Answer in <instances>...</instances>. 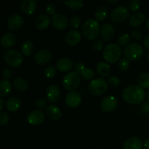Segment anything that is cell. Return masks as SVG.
Returning <instances> with one entry per match:
<instances>
[{
	"mask_svg": "<svg viewBox=\"0 0 149 149\" xmlns=\"http://www.w3.org/2000/svg\"><path fill=\"white\" fill-rule=\"evenodd\" d=\"M63 84L66 90H75L80 84L79 74L76 72L75 71L68 72L64 76L63 79Z\"/></svg>",
	"mask_w": 149,
	"mask_h": 149,
	"instance_id": "cell-6",
	"label": "cell"
},
{
	"mask_svg": "<svg viewBox=\"0 0 149 149\" xmlns=\"http://www.w3.org/2000/svg\"><path fill=\"white\" fill-rule=\"evenodd\" d=\"M20 9L25 14H33L36 9V1L35 0H23L20 3Z\"/></svg>",
	"mask_w": 149,
	"mask_h": 149,
	"instance_id": "cell-22",
	"label": "cell"
},
{
	"mask_svg": "<svg viewBox=\"0 0 149 149\" xmlns=\"http://www.w3.org/2000/svg\"><path fill=\"white\" fill-rule=\"evenodd\" d=\"M56 66L61 71L65 72L74 66V62L71 59L67 57H63V58H59L56 62Z\"/></svg>",
	"mask_w": 149,
	"mask_h": 149,
	"instance_id": "cell-18",
	"label": "cell"
},
{
	"mask_svg": "<svg viewBox=\"0 0 149 149\" xmlns=\"http://www.w3.org/2000/svg\"><path fill=\"white\" fill-rule=\"evenodd\" d=\"M13 71L11 68L7 67V68H4V69H3L2 75L3 77H4V78L6 79H8L9 78H10V77L13 76Z\"/></svg>",
	"mask_w": 149,
	"mask_h": 149,
	"instance_id": "cell-46",
	"label": "cell"
},
{
	"mask_svg": "<svg viewBox=\"0 0 149 149\" xmlns=\"http://www.w3.org/2000/svg\"><path fill=\"white\" fill-rule=\"evenodd\" d=\"M108 2L111 3V4H115V3L118 2V0H108Z\"/></svg>",
	"mask_w": 149,
	"mask_h": 149,
	"instance_id": "cell-51",
	"label": "cell"
},
{
	"mask_svg": "<svg viewBox=\"0 0 149 149\" xmlns=\"http://www.w3.org/2000/svg\"><path fill=\"white\" fill-rule=\"evenodd\" d=\"M16 36L13 33H5L1 36L0 43L4 48H9L15 44Z\"/></svg>",
	"mask_w": 149,
	"mask_h": 149,
	"instance_id": "cell-24",
	"label": "cell"
},
{
	"mask_svg": "<svg viewBox=\"0 0 149 149\" xmlns=\"http://www.w3.org/2000/svg\"><path fill=\"white\" fill-rule=\"evenodd\" d=\"M104 47V42H103V39H97L93 42V48L95 50H101Z\"/></svg>",
	"mask_w": 149,
	"mask_h": 149,
	"instance_id": "cell-42",
	"label": "cell"
},
{
	"mask_svg": "<svg viewBox=\"0 0 149 149\" xmlns=\"http://www.w3.org/2000/svg\"><path fill=\"white\" fill-rule=\"evenodd\" d=\"M23 18L20 15L14 13L8 17L7 26L10 30H17L23 25Z\"/></svg>",
	"mask_w": 149,
	"mask_h": 149,
	"instance_id": "cell-13",
	"label": "cell"
},
{
	"mask_svg": "<svg viewBox=\"0 0 149 149\" xmlns=\"http://www.w3.org/2000/svg\"><path fill=\"white\" fill-rule=\"evenodd\" d=\"M146 27L148 28V29L149 30V17H148L146 20Z\"/></svg>",
	"mask_w": 149,
	"mask_h": 149,
	"instance_id": "cell-52",
	"label": "cell"
},
{
	"mask_svg": "<svg viewBox=\"0 0 149 149\" xmlns=\"http://www.w3.org/2000/svg\"><path fill=\"white\" fill-rule=\"evenodd\" d=\"M96 71L100 77H107L111 72L110 64L107 62H105V61H100L96 65Z\"/></svg>",
	"mask_w": 149,
	"mask_h": 149,
	"instance_id": "cell-26",
	"label": "cell"
},
{
	"mask_svg": "<svg viewBox=\"0 0 149 149\" xmlns=\"http://www.w3.org/2000/svg\"><path fill=\"white\" fill-rule=\"evenodd\" d=\"M144 146H145V148L146 149H149V137L145 140V142H144Z\"/></svg>",
	"mask_w": 149,
	"mask_h": 149,
	"instance_id": "cell-50",
	"label": "cell"
},
{
	"mask_svg": "<svg viewBox=\"0 0 149 149\" xmlns=\"http://www.w3.org/2000/svg\"><path fill=\"white\" fill-rule=\"evenodd\" d=\"M131 36L136 40H141L143 39V33L138 29L132 30L131 32Z\"/></svg>",
	"mask_w": 149,
	"mask_h": 149,
	"instance_id": "cell-47",
	"label": "cell"
},
{
	"mask_svg": "<svg viewBox=\"0 0 149 149\" xmlns=\"http://www.w3.org/2000/svg\"><path fill=\"white\" fill-rule=\"evenodd\" d=\"M140 111L143 114H149V101H144L140 106Z\"/></svg>",
	"mask_w": 149,
	"mask_h": 149,
	"instance_id": "cell-43",
	"label": "cell"
},
{
	"mask_svg": "<svg viewBox=\"0 0 149 149\" xmlns=\"http://www.w3.org/2000/svg\"><path fill=\"white\" fill-rule=\"evenodd\" d=\"M147 59H148L149 61V52H148V53H147Z\"/></svg>",
	"mask_w": 149,
	"mask_h": 149,
	"instance_id": "cell-54",
	"label": "cell"
},
{
	"mask_svg": "<svg viewBox=\"0 0 149 149\" xmlns=\"http://www.w3.org/2000/svg\"><path fill=\"white\" fill-rule=\"evenodd\" d=\"M12 90L11 82L8 79L1 80L0 81V96L1 97L8 95Z\"/></svg>",
	"mask_w": 149,
	"mask_h": 149,
	"instance_id": "cell-28",
	"label": "cell"
},
{
	"mask_svg": "<svg viewBox=\"0 0 149 149\" xmlns=\"http://www.w3.org/2000/svg\"><path fill=\"white\" fill-rule=\"evenodd\" d=\"M74 67L75 71L78 73V74H81V71L86 68L85 64H84V63H83L82 61H78V62H77Z\"/></svg>",
	"mask_w": 149,
	"mask_h": 149,
	"instance_id": "cell-44",
	"label": "cell"
},
{
	"mask_svg": "<svg viewBox=\"0 0 149 149\" xmlns=\"http://www.w3.org/2000/svg\"><path fill=\"white\" fill-rule=\"evenodd\" d=\"M49 23H50V18L48 15L45 14V13L38 15L34 21L35 26L40 30H43L48 27Z\"/></svg>",
	"mask_w": 149,
	"mask_h": 149,
	"instance_id": "cell-23",
	"label": "cell"
},
{
	"mask_svg": "<svg viewBox=\"0 0 149 149\" xmlns=\"http://www.w3.org/2000/svg\"><path fill=\"white\" fill-rule=\"evenodd\" d=\"M13 86L17 91L20 92H25L29 88L28 82L21 77H16L13 79Z\"/></svg>",
	"mask_w": 149,
	"mask_h": 149,
	"instance_id": "cell-27",
	"label": "cell"
},
{
	"mask_svg": "<svg viewBox=\"0 0 149 149\" xmlns=\"http://www.w3.org/2000/svg\"><path fill=\"white\" fill-rule=\"evenodd\" d=\"M94 15L97 21H103L109 15V10L105 6H99L96 8Z\"/></svg>",
	"mask_w": 149,
	"mask_h": 149,
	"instance_id": "cell-29",
	"label": "cell"
},
{
	"mask_svg": "<svg viewBox=\"0 0 149 149\" xmlns=\"http://www.w3.org/2000/svg\"><path fill=\"white\" fill-rule=\"evenodd\" d=\"M146 96H147V98H148V101H149V89H148V92H147V93H146Z\"/></svg>",
	"mask_w": 149,
	"mask_h": 149,
	"instance_id": "cell-53",
	"label": "cell"
},
{
	"mask_svg": "<svg viewBox=\"0 0 149 149\" xmlns=\"http://www.w3.org/2000/svg\"><path fill=\"white\" fill-rule=\"evenodd\" d=\"M118 104V100L113 95H107L102 99L100 108L105 112H111L114 110Z\"/></svg>",
	"mask_w": 149,
	"mask_h": 149,
	"instance_id": "cell-9",
	"label": "cell"
},
{
	"mask_svg": "<svg viewBox=\"0 0 149 149\" xmlns=\"http://www.w3.org/2000/svg\"><path fill=\"white\" fill-rule=\"evenodd\" d=\"M118 67L121 71H127L130 67L129 60H127V58H121L118 61Z\"/></svg>",
	"mask_w": 149,
	"mask_h": 149,
	"instance_id": "cell-36",
	"label": "cell"
},
{
	"mask_svg": "<svg viewBox=\"0 0 149 149\" xmlns=\"http://www.w3.org/2000/svg\"><path fill=\"white\" fill-rule=\"evenodd\" d=\"M55 74H56V68L54 65H49L45 67V68L44 69V75L46 78H52V77H55Z\"/></svg>",
	"mask_w": 149,
	"mask_h": 149,
	"instance_id": "cell-32",
	"label": "cell"
},
{
	"mask_svg": "<svg viewBox=\"0 0 149 149\" xmlns=\"http://www.w3.org/2000/svg\"><path fill=\"white\" fill-rule=\"evenodd\" d=\"M127 5L131 11L135 12L140 8L141 1H140L139 0H130V1H128Z\"/></svg>",
	"mask_w": 149,
	"mask_h": 149,
	"instance_id": "cell-38",
	"label": "cell"
},
{
	"mask_svg": "<svg viewBox=\"0 0 149 149\" xmlns=\"http://www.w3.org/2000/svg\"><path fill=\"white\" fill-rule=\"evenodd\" d=\"M20 105H21V101H20V98L15 97V96H12V97H9L6 100L5 103L6 108L11 112L16 111L20 108Z\"/></svg>",
	"mask_w": 149,
	"mask_h": 149,
	"instance_id": "cell-25",
	"label": "cell"
},
{
	"mask_svg": "<svg viewBox=\"0 0 149 149\" xmlns=\"http://www.w3.org/2000/svg\"><path fill=\"white\" fill-rule=\"evenodd\" d=\"M45 10H46L47 14L54 15L56 14L57 7L55 6V4H53V3H48V4H47L46 6H45Z\"/></svg>",
	"mask_w": 149,
	"mask_h": 149,
	"instance_id": "cell-41",
	"label": "cell"
},
{
	"mask_svg": "<svg viewBox=\"0 0 149 149\" xmlns=\"http://www.w3.org/2000/svg\"><path fill=\"white\" fill-rule=\"evenodd\" d=\"M81 18L77 15L71 16V18H70V25H71V27L74 28V29L78 28L81 25Z\"/></svg>",
	"mask_w": 149,
	"mask_h": 149,
	"instance_id": "cell-37",
	"label": "cell"
},
{
	"mask_svg": "<svg viewBox=\"0 0 149 149\" xmlns=\"http://www.w3.org/2000/svg\"><path fill=\"white\" fill-rule=\"evenodd\" d=\"M3 59L8 65L14 68L20 66L23 62V55L21 52L13 49H6L3 52Z\"/></svg>",
	"mask_w": 149,
	"mask_h": 149,
	"instance_id": "cell-3",
	"label": "cell"
},
{
	"mask_svg": "<svg viewBox=\"0 0 149 149\" xmlns=\"http://www.w3.org/2000/svg\"><path fill=\"white\" fill-rule=\"evenodd\" d=\"M65 102L68 106L75 108L78 106L81 102V96L77 91H71L65 95Z\"/></svg>",
	"mask_w": 149,
	"mask_h": 149,
	"instance_id": "cell-12",
	"label": "cell"
},
{
	"mask_svg": "<svg viewBox=\"0 0 149 149\" xmlns=\"http://www.w3.org/2000/svg\"><path fill=\"white\" fill-rule=\"evenodd\" d=\"M130 12L125 5H119L113 8L111 13V19L114 22H122L129 17Z\"/></svg>",
	"mask_w": 149,
	"mask_h": 149,
	"instance_id": "cell-8",
	"label": "cell"
},
{
	"mask_svg": "<svg viewBox=\"0 0 149 149\" xmlns=\"http://www.w3.org/2000/svg\"><path fill=\"white\" fill-rule=\"evenodd\" d=\"M115 33L114 28L113 25L109 23H106L103 24L100 29V36L103 40L109 41L113 37Z\"/></svg>",
	"mask_w": 149,
	"mask_h": 149,
	"instance_id": "cell-16",
	"label": "cell"
},
{
	"mask_svg": "<svg viewBox=\"0 0 149 149\" xmlns=\"http://www.w3.org/2000/svg\"><path fill=\"white\" fill-rule=\"evenodd\" d=\"M60 96H61V91L58 86L53 84L48 86L46 91V97L48 101L51 103H55L59 100Z\"/></svg>",
	"mask_w": 149,
	"mask_h": 149,
	"instance_id": "cell-14",
	"label": "cell"
},
{
	"mask_svg": "<svg viewBox=\"0 0 149 149\" xmlns=\"http://www.w3.org/2000/svg\"><path fill=\"white\" fill-rule=\"evenodd\" d=\"M46 103V99L44 98V97H39V98H37L35 100V106H36V107L42 109V108L45 107Z\"/></svg>",
	"mask_w": 149,
	"mask_h": 149,
	"instance_id": "cell-45",
	"label": "cell"
},
{
	"mask_svg": "<svg viewBox=\"0 0 149 149\" xmlns=\"http://www.w3.org/2000/svg\"><path fill=\"white\" fill-rule=\"evenodd\" d=\"M81 39V33L78 30L73 29V30L69 31L65 35V42L68 45L74 46V45H77Z\"/></svg>",
	"mask_w": 149,
	"mask_h": 149,
	"instance_id": "cell-17",
	"label": "cell"
},
{
	"mask_svg": "<svg viewBox=\"0 0 149 149\" xmlns=\"http://www.w3.org/2000/svg\"><path fill=\"white\" fill-rule=\"evenodd\" d=\"M122 55V48L116 43H111L106 45L103 49V55L104 59L109 63L116 62Z\"/></svg>",
	"mask_w": 149,
	"mask_h": 149,
	"instance_id": "cell-4",
	"label": "cell"
},
{
	"mask_svg": "<svg viewBox=\"0 0 149 149\" xmlns=\"http://www.w3.org/2000/svg\"><path fill=\"white\" fill-rule=\"evenodd\" d=\"M4 100L2 97L0 98V110L2 111L3 109H4Z\"/></svg>",
	"mask_w": 149,
	"mask_h": 149,
	"instance_id": "cell-49",
	"label": "cell"
},
{
	"mask_svg": "<svg viewBox=\"0 0 149 149\" xmlns=\"http://www.w3.org/2000/svg\"><path fill=\"white\" fill-rule=\"evenodd\" d=\"M130 40V36L127 33H123L118 37V44L121 46H127Z\"/></svg>",
	"mask_w": 149,
	"mask_h": 149,
	"instance_id": "cell-34",
	"label": "cell"
},
{
	"mask_svg": "<svg viewBox=\"0 0 149 149\" xmlns=\"http://www.w3.org/2000/svg\"><path fill=\"white\" fill-rule=\"evenodd\" d=\"M143 55V48L137 42L128 44L124 49V55L125 58L130 61H137L142 58Z\"/></svg>",
	"mask_w": 149,
	"mask_h": 149,
	"instance_id": "cell-5",
	"label": "cell"
},
{
	"mask_svg": "<svg viewBox=\"0 0 149 149\" xmlns=\"http://www.w3.org/2000/svg\"><path fill=\"white\" fill-rule=\"evenodd\" d=\"M107 83L111 86V87H117L118 85L120 83V80H119V77H117L116 76H110V77L108 78Z\"/></svg>",
	"mask_w": 149,
	"mask_h": 149,
	"instance_id": "cell-39",
	"label": "cell"
},
{
	"mask_svg": "<svg viewBox=\"0 0 149 149\" xmlns=\"http://www.w3.org/2000/svg\"><path fill=\"white\" fill-rule=\"evenodd\" d=\"M9 119H10V116H9L8 113L6 111H1L0 112V125H1V126H4V125H6L8 123Z\"/></svg>",
	"mask_w": 149,
	"mask_h": 149,
	"instance_id": "cell-40",
	"label": "cell"
},
{
	"mask_svg": "<svg viewBox=\"0 0 149 149\" xmlns=\"http://www.w3.org/2000/svg\"><path fill=\"white\" fill-rule=\"evenodd\" d=\"M146 15L143 12H136L130 16L129 23L133 27H138L145 22Z\"/></svg>",
	"mask_w": 149,
	"mask_h": 149,
	"instance_id": "cell-20",
	"label": "cell"
},
{
	"mask_svg": "<svg viewBox=\"0 0 149 149\" xmlns=\"http://www.w3.org/2000/svg\"><path fill=\"white\" fill-rule=\"evenodd\" d=\"M143 44H144V46L146 47V48H147V49H149V33L146 36L145 39H144V41H143Z\"/></svg>",
	"mask_w": 149,
	"mask_h": 149,
	"instance_id": "cell-48",
	"label": "cell"
},
{
	"mask_svg": "<svg viewBox=\"0 0 149 149\" xmlns=\"http://www.w3.org/2000/svg\"><path fill=\"white\" fill-rule=\"evenodd\" d=\"M51 23L55 29L63 30L68 26V20L66 16L62 13H56L51 17Z\"/></svg>",
	"mask_w": 149,
	"mask_h": 149,
	"instance_id": "cell-10",
	"label": "cell"
},
{
	"mask_svg": "<svg viewBox=\"0 0 149 149\" xmlns=\"http://www.w3.org/2000/svg\"><path fill=\"white\" fill-rule=\"evenodd\" d=\"M45 113L47 116L52 120H58L61 117V111L59 107L55 105L49 104L47 105L45 109Z\"/></svg>",
	"mask_w": 149,
	"mask_h": 149,
	"instance_id": "cell-19",
	"label": "cell"
},
{
	"mask_svg": "<svg viewBox=\"0 0 149 149\" xmlns=\"http://www.w3.org/2000/svg\"><path fill=\"white\" fill-rule=\"evenodd\" d=\"M80 74H81V77L84 80H86V81L91 80L95 76V73L93 71V70L90 68H87V67L81 71Z\"/></svg>",
	"mask_w": 149,
	"mask_h": 149,
	"instance_id": "cell-33",
	"label": "cell"
},
{
	"mask_svg": "<svg viewBox=\"0 0 149 149\" xmlns=\"http://www.w3.org/2000/svg\"><path fill=\"white\" fill-rule=\"evenodd\" d=\"M108 89V83L104 79L96 78L92 80L89 84V90L95 95L103 94Z\"/></svg>",
	"mask_w": 149,
	"mask_h": 149,
	"instance_id": "cell-7",
	"label": "cell"
},
{
	"mask_svg": "<svg viewBox=\"0 0 149 149\" xmlns=\"http://www.w3.org/2000/svg\"><path fill=\"white\" fill-rule=\"evenodd\" d=\"M52 59V53L47 49L37 51L34 55V61L38 65H45Z\"/></svg>",
	"mask_w": 149,
	"mask_h": 149,
	"instance_id": "cell-11",
	"label": "cell"
},
{
	"mask_svg": "<svg viewBox=\"0 0 149 149\" xmlns=\"http://www.w3.org/2000/svg\"><path fill=\"white\" fill-rule=\"evenodd\" d=\"M143 142L138 137H132L128 138L124 143V149H142Z\"/></svg>",
	"mask_w": 149,
	"mask_h": 149,
	"instance_id": "cell-21",
	"label": "cell"
},
{
	"mask_svg": "<svg viewBox=\"0 0 149 149\" xmlns=\"http://www.w3.org/2000/svg\"><path fill=\"white\" fill-rule=\"evenodd\" d=\"M146 93L143 88L140 85L132 84L125 87L122 93V97L127 103L131 104H138L144 100Z\"/></svg>",
	"mask_w": 149,
	"mask_h": 149,
	"instance_id": "cell-1",
	"label": "cell"
},
{
	"mask_svg": "<svg viewBox=\"0 0 149 149\" xmlns=\"http://www.w3.org/2000/svg\"><path fill=\"white\" fill-rule=\"evenodd\" d=\"M100 24L96 19L89 18L81 26L82 34L88 39H95L99 34Z\"/></svg>",
	"mask_w": 149,
	"mask_h": 149,
	"instance_id": "cell-2",
	"label": "cell"
},
{
	"mask_svg": "<svg viewBox=\"0 0 149 149\" xmlns=\"http://www.w3.org/2000/svg\"><path fill=\"white\" fill-rule=\"evenodd\" d=\"M138 83L143 88L149 89V74L148 73L141 74L138 78Z\"/></svg>",
	"mask_w": 149,
	"mask_h": 149,
	"instance_id": "cell-31",
	"label": "cell"
},
{
	"mask_svg": "<svg viewBox=\"0 0 149 149\" xmlns=\"http://www.w3.org/2000/svg\"><path fill=\"white\" fill-rule=\"evenodd\" d=\"M65 4L68 5L69 8L76 10V9L82 7L83 1L82 0H68L65 1Z\"/></svg>",
	"mask_w": 149,
	"mask_h": 149,
	"instance_id": "cell-35",
	"label": "cell"
},
{
	"mask_svg": "<svg viewBox=\"0 0 149 149\" xmlns=\"http://www.w3.org/2000/svg\"><path fill=\"white\" fill-rule=\"evenodd\" d=\"M34 49V45L33 43L30 40H26L22 43L21 45V51L23 54L26 56L31 55L32 52Z\"/></svg>",
	"mask_w": 149,
	"mask_h": 149,
	"instance_id": "cell-30",
	"label": "cell"
},
{
	"mask_svg": "<svg viewBox=\"0 0 149 149\" xmlns=\"http://www.w3.org/2000/svg\"><path fill=\"white\" fill-rule=\"evenodd\" d=\"M45 120V114L42 111L33 110L28 114L27 121L31 125H37Z\"/></svg>",
	"mask_w": 149,
	"mask_h": 149,
	"instance_id": "cell-15",
	"label": "cell"
}]
</instances>
